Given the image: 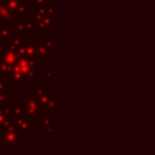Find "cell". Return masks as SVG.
<instances>
[{"label":"cell","instance_id":"cell-1","mask_svg":"<svg viewBox=\"0 0 155 155\" xmlns=\"http://www.w3.org/2000/svg\"><path fill=\"white\" fill-rule=\"evenodd\" d=\"M22 105L24 115L33 122H38L45 115V108L39 102L33 88H24L22 93Z\"/></svg>","mask_w":155,"mask_h":155},{"label":"cell","instance_id":"cell-2","mask_svg":"<svg viewBox=\"0 0 155 155\" xmlns=\"http://www.w3.org/2000/svg\"><path fill=\"white\" fill-rule=\"evenodd\" d=\"M0 149L1 150H15L23 143V133L16 128L11 117L0 128Z\"/></svg>","mask_w":155,"mask_h":155},{"label":"cell","instance_id":"cell-3","mask_svg":"<svg viewBox=\"0 0 155 155\" xmlns=\"http://www.w3.org/2000/svg\"><path fill=\"white\" fill-rule=\"evenodd\" d=\"M17 65L24 78V84H33L34 79L40 74V62L38 58L21 57L17 59Z\"/></svg>","mask_w":155,"mask_h":155},{"label":"cell","instance_id":"cell-4","mask_svg":"<svg viewBox=\"0 0 155 155\" xmlns=\"http://www.w3.org/2000/svg\"><path fill=\"white\" fill-rule=\"evenodd\" d=\"M13 28L16 31H18L21 34H38L36 24H35L34 19L29 16L18 18L16 21V23L13 24Z\"/></svg>","mask_w":155,"mask_h":155},{"label":"cell","instance_id":"cell-5","mask_svg":"<svg viewBox=\"0 0 155 155\" xmlns=\"http://www.w3.org/2000/svg\"><path fill=\"white\" fill-rule=\"evenodd\" d=\"M11 120L13 122V125L16 126V128L18 131H21L23 134L25 133H33L34 132V124L31 120H29L24 114L22 115H17V116H11Z\"/></svg>","mask_w":155,"mask_h":155},{"label":"cell","instance_id":"cell-6","mask_svg":"<svg viewBox=\"0 0 155 155\" xmlns=\"http://www.w3.org/2000/svg\"><path fill=\"white\" fill-rule=\"evenodd\" d=\"M7 81L10 82V85L15 88V90H19V88H23V85H24V78H23V74L21 73L19 70V67L17 65V63H15L10 70V73L7 74L6 76Z\"/></svg>","mask_w":155,"mask_h":155},{"label":"cell","instance_id":"cell-7","mask_svg":"<svg viewBox=\"0 0 155 155\" xmlns=\"http://www.w3.org/2000/svg\"><path fill=\"white\" fill-rule=\"evenodd\" d=\"M36 44V58L39 62H50L51 61V51L47 47L45 40L38 39L35 40Z\"/></svg>","mask_w":155,"mask_h":155},{"label":"cell","instance_id":"cell-8","mask_svg":"<svg viewBox=\"0 0 155 155\" xmlns=\"http://www.w3.org/2000/svg\"><path fill=\"white\" fill-rule=\"evenodd\" d=\"M17 21V17L15 16L13 11H11L2 1L0 2V23L5 24H15Z\"/></svg>","mask_w":155,"mask_h":155},{"label":"cell","instance_id":"cell-9","mask_svg":"<svg viewBox=\"0 0 155 155\" xmlns=\"http://www.w3.org/2000/svg\"><path fill=\"white\" fill-rule=\"evenodd\" d=\"M24 46V57L36 58V44L33 39H23L22 41Z\"/></svg>","mask_w":155,"mask_h":155},{"label":"cell","instance_id":"cell-10","mask_svg":"<svg viewBox=\"0 0 155 155\" xmlns=\"http://www.w3.org/2000/svg\"><path fill=\"white\" fill-rule=\"evenodd\" d=\"M13 31H15V28L12 24L0 23V41L2 44H6Z\"/></svg>","mask_w":155,"mask_h":155},{"label":"cell","instance_id":"cell-11","mask_svg":"<svg viewBox=\"0 0 155 155\" xmlns=\"http://www.w3.org/2000/svg\"><path fill=\"white\" fill-rule=\"evenodd\" d=\"M29 8H30V5L28 4V1H27V0H23V1H21V2L18 4V6L15 8L13 13H15V16L17 17V19H18V18H23V17L29 16Z\"/></svg>","mask_w":155,"mask_h":155},{"label":"cell","instance_id":"cell-12","mask_svg":"<svg viewBox=\"0 0 155 155\" xmlns=\"http://www.w3.org/2000/svg\"><path fill=\"white\" fill-rule=\"evenodd\" d=\"M42 13L48 17H56V2L50 0L46 5L42 6Z\"/></svg>","mask_w":155,"mask_h":155},{"label":"cell","instance_id":"cell-13","mask_svg":"<svg viewBox=\"0 0 155 155\" xmlns=\"http://www.w3.org/2000/svg\"><path fill=\"white\" fill-rule=\"evenodd\" d=\"M15 90H0V107L4 105H8L10 104V96L11 92Z\"/></svg>","mask_w":155,"mask_h":155},{"label":"cell","instance_id":"cell-14","mask_svg":"<svg viewBox=\"0 0 155 155\" xmlns=\"http://www.w3.org/2000/svg\"><path fill=\"white\" fill-rule=\"evenodd\" d=\"M22 40H23V34H21V33H18V31H13L12 34H11V36H10V39H8V44H11L12 46H15V47H17L21 42H22Z\"/></svg>","mask_w":155,"mask_h":155},{"label":"cell","instance_id":"cell-15","mask_svg":"<svg viewBox=\"0 0 155 155\" xmlns=\"http://www.w3.org/2000/svg\"><path fill=\"white\" fill-rule=\"evenodd\" d=\"M44 128H45V138H47V139L56 138V122H51V124L46 125Z\"/></svg>","mask_w":155,"mask_h":155},{"label":"cell","instance_id":"cell-16","mask_svg":"<svg viewBox=\"0 0 155 155\" xmlns=\"http://www.w3.org/2000/svg\"><path fill=\"white\" fill-rule=\"evenodd\" d=\"M45 84H50L53 78H56V68L54 67H46L45 68Z\"/></svg>","mask_w":155,"mask_h":155},{"label":"cell","instance_id":"cell-17","mask_svg":"<svg viewBox=\"0 0 155 155\" xmlns=\"http://www.w3.org/2000/svg\"><path fill=\"white\" fill-rule=\"evenodd\" d=\"M45 110H51V111H54L56 110V96L52 92L50 94V99L47 102V105L45 107Z\"/></svg>","mask_w":155,"mask_h":155},{"label":"cell","instance_id":"cell-18","mask_svg":"<svg viewBox=\"0 0 155 155\" xmlns=\"http://www.w3.org/2000/svg\"><path fill=\"white\" fill-rule=\"evenodd\" d=\"M23 1V0H2V2L11 10V11H15V8L18 6V4Z\"/></svg>","mask_w":155,"mask_h":155},{"label":"cell","instance_id":"cell-19","mask_svg":"<svg viewBox=\"0 0 155 155\" xmlns=\"http://www.w3.org/2000/svg\"><path fill=\"white\" fill-rule=\"evenodd\" d=\"M28 1V4L30 5V7L33 6V5H39V6H44V5H46L50 0H27Z\"/></svg>","mask_w":155,"mask_h":155},{"label":"cell","instance_id":"cell-20","mask_svg":"<svg viewBox=\"0 0 155 155\" xmlns=\"http://www.w3.org/2000/svg\"><path fill=\"white\" fill-rule=\"evenodd\" d=\"M45 42H46V45H47V47L50 48V51H51V52L56 50V45H54V41H53L52 39H48V40H45Z\"/></svg>","mask_w":155,"mask_h":155},{"label":"cell","instance_id":"cell-21","mask_svg":"<svg viewBox=\"0 0 155 155\" xmlns=\"http://www.w3.org/2000/svg\"><path fill=\"white\" fill-rule=\"evenodd\" d=\"M2 45H4V44H2L1 41H0V51H1V48H2Z\"/></svg>","mask_w":155,"mask_h":155},{"label":"cell","instance_id":"cell-22","mask_svg":"<svg viewBox=\"0 0 155 155\" xmlns=\"http://www.w3.org/2000/svg\"><path fill=\"white\" fill-rule=\"evenodd\" d=\"M1 1H2V0H0V2H1Z\"/></svg>","mask_w":155,"mask_h":155}]
</instances>
